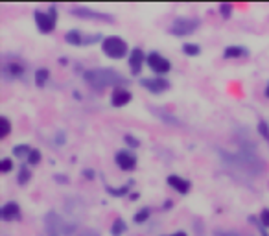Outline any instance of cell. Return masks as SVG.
Instances as JSON below:
<instances>
[{
	"label": "cell",
	"mask_w": 269,
	"mask_h": 236,
	"mask_svg": "<svg viewBox=\"0 0 269 236\" xmlns=\"http://www.w3.org/2000/svg\"><path fill=\"white\" fill-rule=\"evenodd\" d=\"M219 11H221V13H223L225 17H230V6H228V4H223V6H221V8H219Z\"/></svg>",
	"instance_id": "f546056e"
},
{
	"label": "cell",
	"mask_w": 269,
	"mask_h": 236,
	"mask_svg": "<svg viewBox=\"0 0 269 236\" xmlns=\"http://www.w3.org/2000/svg\"><path fill=\"white\" fill-rule=\"evenodd\" d=\"M41 161V153H39V149H31L30 155H28V163L30 165H37Z\"/></svg>",
	"instance_id": "ffe728a7"
},
{
	"label": "cell",
	"mask_w": 269,
	"mask_h": 236,
	"mask_svg": "<svg viewBox=\"0 0 269 236\" xmlns=\"http://www.w3.org/2000/svg\"><path fill=\"white\" fill-rule=\"evenodd\" d=\"M85 80L91 83L94 89H103V87H111L117 83H122L124 80L120 77V74L111 68H96V70H89L85 74Z\"/></svg>",
	"instance_id": "7a4b0ae2"
},
{
	"label": "cell",
	"mask_w": 269,
	"mask_h": 236,
	"mask_svg": "<svg viewBox=\"0 0 269 236\" xmlns=\"http://www.w3.org/2000/svg\"><path fill=\"white\" fill-rule=\"evenodd\" d=\"M124 231H126V223H124L122 220H117V221H114V225H112V229H111L112 236H120Z\"/></svg>",
	"instance_id": "ac0fdd59"
},
{
	"label": "cell",
	"mask_w": 269,
	"mask_h": 236,
	"mask_svg": "<svg viewBox=\"0 0 269 236\" xmlns=\"http://www.w3.org/2000/svg\"><path fill=\"white\" fill-rule=\"evenodd\" d=\"M72 13L82 19H96V21H105V22H112L111 15H105V13H100V11L89 10V8H74Z\"/></svg>",
	"instance_id": "52a82bcc"
},
{
	"label": "cell",
	"mask_w": 269,
	"mask_h": 236,
	"mask_svg": "<svg viewBox=\"0 0 269 236\" xmlns=\"http://www.w3.org/2000/svg\"><path fill=\"white\" fill-rule=\"evenodd\" d=\"M8 70H10L13 76H21V74H22V67H21V65H17V63H10V65L6 67V72H8Z\"/></svg>",
	"instance_id": "44dd1931"
},
{
	"label": "cell",
	"mask_w": 269,
	"mask_h": 236,
	"mask_svg": "<svg viewBox=\"0 0 269 236\" xmlns=\"http://www.w3.org/2000/svg\"><path fill=\"white\" fill-rule=\"evenodd\" d=\"M168 183L172 188H175L179 194H188V190H190V181L183 179V177H179V175H170L168 177Z\"/></svg>",
	"instance_id": "7c38bea8"
},
{
	"label": "cell",
	"mask_w": 269,
	"mask_h": 236,
	"mask_svg": "<svg viewBox=\"0 0 269 236\" xmlns=\"http://www.w3.org/2000/svg\"><path fill=\"white\" fill-rule=\"evenodd\" d=\"M258 131H260V135L262 137H265V139L269 140V126L265 122H260L258 124Z\"/></svg>",
	"instance_id": "d4e9b609"
},
{
	"label": "cell",
	"mask_w": 269,
	"mask_h": 236,
	"mask_svg": "<svg viewBox=\"0 0 269 236\" xmlns=\"http://www.w3.org/2000/svg\"><path fill=\"white\" fill-rule=\"evenodd\" d=\"M117 165L122 170H126V172H129V170H135V166H137V159H135V155L129 153V151H118Z\"/></svg>",
	"instance_id": "9c48e42d"
},
{
	"label": "cell",
	"mask_w": 269,
	"mask_h": 236,
	"mask_svg": "<svg viewBox=\"0 0 269 236\" xmlns=\"http://www.w3.org/2000/svg\"><path fill=\"white\" fill-rule=\"evenodd\" d=\"M146 63H147V67L151 68L155 74H166V72L170 70V61H168L166 57L161 56V54H157V52H151V54L146 57Z\"/></svg>",
	"instance_id": "8992f818"
},
{
	"label": "cell",
	"mask_w": 269,
	"mask_h": 236,
	"mask_svg": "<svg viewBox=\"0 0 269 236\" xmlns=\"http://www.w3.org/2000/svg\"><path fill=\"white\" fill-rule=\"evenodd\" d=\"M142 87H146L147 91L157 94V93H164L170 87V83L164 77H153V80H142Z\"/></svg>",
	"instance_id": "ba28073f"
},
{
	"label": "cell",
	"mask_w": 269,
	"mask_h": 236,
	"mask_svg": "<svg viewBox=\"0 0 269 236\" xmlns=\"http://www.w3.org/2000/svg\"><path fill=\"white\" fill-rule=\"evenodd\" d=\"M183 50H184V54H186V56H198V54H199L198 45H184Z\"/></svg>",
	"instance_id": "7402d4cb"
},
{
	"label": "cell",
	"mask_w": 269,
	"mask_h": 236,
	"mask_svg": "<svg viewBox=\"0 0 269 236\" xmlns=\"http://www.w3.org/2000/svg\"><path fill=\"white\" fill-rule=\"evenodd\" d=\"M244 54L245 52L240 47H228L227 50H225V57H240V56H244Z\"/></svg>",
	"instance_id": "e0dca14e"
},
{
	"label": "cell",
	"mask_w": 269,
	"mask_h": 236,
	"mask_svg": "<svg viewBox=\"0 0 269 236\" xmlns=\"http://www.w3.org/2000/svg\"><path fill=\"white\" fill-rule=\"evenodd\" d=\"M45 229L46 236H74L76 225L74 223H66L57 212L50 211L45 216Z\"/></svg>",
	"instance_id": "6da1fadb"
},
{
	"label": "cell",
	"mask_w": 269,
	"mask_h": 236,
	"mask_svg": "<svg viewBox=\"0 0 269 236\" xmlns=\"http://www.w3.org/2000/svg\"><path fill=\"white\" fill-rule=\"evenodd\" d=\"M126 142L129 144V146H135V148L138 146V140H137V139H133L131 135H126Z\"/></svg>",
	"instance_id": "f1b7e54d"
},
{
	"label": "cell",
	"mask_w": 269,
	"mask_h": 236,
	"mask_svg": "<svg viewBox=\"0 0 269 236\" xmlns=\"http://www.w3.org/2000/svg\"><path fill=\"white\" fill-rule=\"evenodd\" d=\"M11 168H13V163H11L10 159H2V161H0V172L8 174V172H10Z\"/></svg>",
	"instance_id": "603a6c76"
},
{
	"label": "cell",
	"mask_w": 269,
	"mask_h": 236,
	"mask_svg": "<svg viewBox=\"0 0 269 236\" xmlns=\"http://www.w3.org/2000/svg\"><path fill=\"white\" fill-rule=\"evenodd\" d=\"M28 179H30V172H28L26 168H22L21 174H19V183H21V185H24Z\"/></svg>",
	"instance_id": "484cf974"
},
{
	"label": "cell",
	"mask_w": 269,
	"mask_h": 236,
	"mask_svg": "<svg viewBox=\"0 0 269 236\" xmlns=\"http://www.w3.org/2000/svg\"><path fill=\"white\" fill-rule=\"evenodd\" d=\"M31 151V148H28V146H17L15 149H13V153L17 155V157H28Z\"/></svg>",
	"instance_id": "d6986e66"
},
{
	"label": "cell",
	"mask_w": 269,
	"mask_h": 236,
	"mask_svg": "<svg viewBox=\"0 0 269 236\" xmlns=\"http://www.w3.org/2000/svg\"><path fill=\"white\" fill-rule=\"evenodd\" d=\"M83 175H85V177H89V179H91V177H94V172H91V170H85V172H83Z\"/></svg>",
	"instance_id": "4dcf8cb0"
},
{
	"label": "cell",
	"mask_w": 269,
	"mask_h": 236,
	"mask_svg": "<svg viewBox=\"0 0 269 236\" xmlns=\"http://www.w3.org/2000/svg\"><path fill=\"white\" fill-rule=\"evenodd\" d=\"M172 236H186V232H175V234H172Z\"/></svg>",
	"instance_id": "d6a6232c"
},
{
	"label": "cell",
	"mask_w": 269,
	"mask_h": 236,
	"mask_svg": "<svg viewBox=\"0 0 269 236\" xmlns=\"http://www.w3.org/2000/svg\"><path fill=\"white\" fill-rule=\"evenodd\" d=\"M260 220H262V223H264L265 227H269V209H265V211L262 212V216H260Z\"/></svg>",
	"instance_id": "83f0119b"
},
{
	"label": "cell",
	"mask_w": 269,
	"mask_h": 236,
	"mask_svg": "<svg viewBox=\"0 0 269 236\" xmlns=\"http://www.w3.org/2000/svg\"><path fill=\"white\" fill-rule=\"evenodd\" d=\"M144 61H146L144 52L138 50V48H135V50H133V54H131V57H129V68H131L133 74H138V72H140Z\"/></svg>",
	"instance_id": "8fae6325"
},
{
	"label": "cell",
	"mask_w": 269,
	"mask_h": 236,
	"mask_svg": "<svg viewBox=\"0 0 269 236\" xmlns=\"http://www.w3.org/2000/svg\"><path fill=\"white\" fill-rule=\"evenodd\" d=\"M0 126H2V131H0V137L4 139V137H8L10 135V131H11V126H10V120L6 116H2L0 118Z\"/></svg>",
	"instance_id": "2e32d148"
},
{
	"label": "cell",
	"mask_w": 269,
	"mask_h": 236,
	"mask_svg": "<svg viewBox=\"0 0 269 236\" xmlns=\"http://www.w3.org/2000/svg\"><path fill=\"white\" fill-rule=\"evenodd\" d=\"M103 52H105L107 56L112 57V59H120V57H124L127 54V45L124 39H120V37H107V39H103V45H102Z\"/></svg>",
	"instance_id": "3957f363"
},
{
	"label": "cell",
	"mask_w": 269,
	"mask_h": 236,
	"mask_svg": "<svg viewBox=\"0 0 269 236\" xmlns=\"http://www.w3.org/2000/svg\"><path fill=\"white\" fill-rule=\"evenodd\" d=\"M66 41L70 43V45H74V47H80L83 43V39H82V33L78 30H70L68 33H66V37H65Z\"/></svg>",
	"instance_id": "5bb4252c"
},
{
	"label": "cell",
	"mask_w": 269,
	"mask_h": 236,
	"mask_svg": "<svg viewBox=\"0 0 269 236\" xmlns=\"http://www.w3.org/2000/svg\"><path fill=\"white\" fill-rule=\"evenodd\" d=\"M0 216H2V220H6V221L15 220L17 216H19V205H17L15 201L6 203V205L2 207V211H0Z\"/></svg>",
	"instance_id": "4fadbf2b"
},
{
	"label": "cell",
	"mask_w": 269,
	"mask_h": 236,
	"mask_svg": "<svg viewBox=\"0 0 269 236\" xmlns=\"http://www.w3.org/2000/svg\"><path fill=\"white\" fill-rule=\"evenodd\" d=\"M199 26V21H192V19H177V21L173 22L170 31H172L173 35H188V33H194V30Z\"/></svg>",
	"instance_id": "5b68a950"
},
{
	"label": "cell",
	"mask_w": 269,
	"mask_h": 236,
	"mask_svg": "<svg viewBox=\"0 0 269 236\" xmlns=\"http://www.w3.org/2000/svg\"><path fill=\"white\" fill-rule=\"evenodd\" d=\"M129 100H131V93H129L127 89H124V87H117V89H114V91H112L111 103H112V105H114V107H122V105L129 103Z\"/></svg>",
	"instance_id": "30bf717a"
},
{
	"label": "cell",
	"mask_w": 269,
	"mask_h": 236,
	"mask_svg": "<svg viewBox=\"0 0 269 236\" xmlns=\"http://www.w3.org/2000/svg\"><path fill=\"white\" fill-rule=\"evenodd\" d=\"M56 8H50V10L46 11H35V22H37V28L43 31V33H50L54 31L56 28Z\"/></svg>",
	"instance_id": "277c9868"
},
{
	"label": "cell",
	"mask_w": 269,
	"mask_h": 236,
	"mask_svg": "<svg viewBox=\"0 0 269 236\" xmlns=\"http://www.w3.org/2000/svg\"><path fill=\"white\" fill-rule=\"evenodd\" d=\"M218 236H238V234H234V232H218Z\"/></svg>",
	"instance_id": "1f68e13d"
},
{
	"label": "cell",
	"mask_w": 269,
	"mask_h": 236,
	"mask_svg": "<svg viewBox=\"0 0 269 236\" xmlns=\"http://www.w3.org/2000/svg\"><path fill=\"white\" fill-rule=\"evenodd\" d=\"M48 74H50V72L46 70V68H39V70L35 72V83H37V87H45V83L48 82Z\"/></svg>",
	"instance_id": "9a60e30c"
},
{
	"label": "cell",
	"mask_w": 269,
	"mask_h": 236,
	"mask_svg": "<svg viewBox=\"0 0 269 236\" xmlns=\"http://www.w3.org/2000/svg\"><path fill=\"white\" fill-rule=\"evenodd\" d=\"M109 192H111V195H122L124 192H127V190H129V186H122V188H118V190H114V188H111V186H109Z\"/></svg>",
	"instance_id": "4316f807"
},
{
	"label": "cell",
	"mask_w": 269,
	"mask_h": 236,
	"mask_svg": "<svg viewBox=\"0 0 269 236\" xmlns=\"http://www.w3.org/2000/svg\"><path fill=\"white\" fill-rule=\"evenodd\" d=\"M147 218H149V211H147V209H142V211L135 216V221H137V223H142V221H146Z\"/></svg>",
	"instance_id": "cb8c5ba5"
}]
</instances>
